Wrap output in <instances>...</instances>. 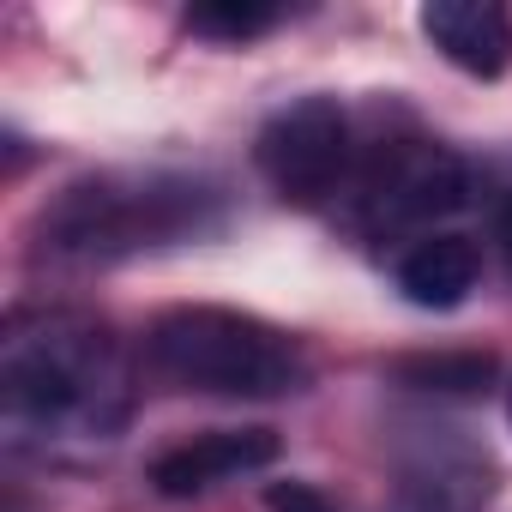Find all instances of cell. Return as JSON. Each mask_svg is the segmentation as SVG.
I'll return each instance as SVG.
<instances>
[{"label": "cell", "instance_id": "30bf717a", "mask_svg": "<svg viewBox=\"0 0 512 512\" xmlns=\"http://www.w3.org/2000/svg\"><path fill=\"white\" fill-rule=\"evenodd\" d=\"M398 380H404V386H422V392H482V386L494 380V356H482V350L410 356V362H398Z\"/></svg>", "mask_w": 512, "mask_h": 512}, {"label": "cell", "instance_id": "7c38bea8", "mask_svg": "<svg viewBox=\"0 0 512 512\" xmlns=\"http://www.w3.org/2000/svg\"><path fill=\"white\" fill-rule=\"evenodd\" d=\"M272 512H332V506H326V494L308 488V482H278V488H272Z\"/></svg>", "mask_w": 512, "mask_h": 512}, {"label": "cell", "instance_id": "8fae6325", "mask_svg": "<svg viewBox=\"0 0 512 512\" xmlns=\"http://www.w3.org/2000/svg\"><path fill=\"white\" fill-rule=\"evenodd\" d=\"M187 25H193L199 37L247 43V37L272 31V25H278V13H272V7H193V13H187Z\"/></svg>", "mask_w": 512, "mask_h": 512}, {"label": "cell", "instance_id": "5b68a950", "mask_svg": "<svg viewBox=\"0 0 512 512\" xmlns=\"http://www.w3.org/2000/svg\"><path fill=\"white\" fill-rule=\"evenodd\" d=\"M350 163V121L338 97H302L278 109L260 133V169L290 205H320Z\"/></svg>", "mask_w": 512, "mask_h": 512}, {"label": "cell", "instance_id": "3957f363", "mask_svg": "<svg viewBox=\"0 0 512 512\" xmlns=\"http://www.w3.org/2000/svg\"><path fill=\"white\" fill-rule=\"evenodd\" d=\"M211 223V193L199 181H79L67 199L43 217V241L73 260H115V253H139L157 241L199 235Z\"/></svg>", "mask_w": 512, "mask_h": 512}, {"label": "cell", "instance_id": "52a82bcc", "mask_svg": "<svg viewBox=\"0 0 512 512\" xmlns=\"http://www.w3.org/2000/svg\"><path fill=\"white\" fill-rule=\"evenodd\" d=\"M422 31L470 79H500L512 67V19L494 0H434L422 7Z\"/></svg>", "mask_w": 512, "mask_h": 512}, {"label": "cell", "instance_id": "9c48e42d", "mask_svg": "<svg viewBox=\"0 0 512 512\" xmlns=\"http://www.w3.org/2000/svg\"><path fill=\"white\" fill-rule=\"evenodd\" d=\"M482 272V253L464 235H422L404 260H398V290L416 308H458L476 290Z\"/></svg>", "mask_w": 512, "mask_h": 512}, {"label": "cell", "instance_id": "277c9868", "mask_svg": "<svg viewBox=\"0 0 512 512\" xmlns=\"http://www.w3.org/2000/svg\"><path fill=\"white\" fill-rule=\"evenodd\" d=\"M470 199V169L464 157H452L446 145L410 139L380 151L368 187H362V223L374 235H398V229H428L440 217H452Z\"/></svg>", "mask_w": 512, "mask_h": 512}, {"label": "cell", "instance_id": "ba28073f", "mask_svg": "<svg viewBox=\"0 0 512 512\" xmlns=\"http://www.w3.org/2000/svg\"><path fill=\"white\" fill-rule=\"evenodd\" d=\"M488 494H494L488 458H476L464 446H434L398 476L392 512H482Z\"/></svg>", "mask_w": 512, "mask_h": 512}, {"label": "cell", "instance_id": "7a4b0ae2", "mask_svg": "<svg viewBox=\"0 0 512 512\" xmlns=\"http://www.w3.org/2000/svg\"><path fill=\"white\" fill-rule=\"evenodd\" d=\"M151 368L181 392L211 398H284L302 392L308 356L290 332L235 308H175L145 338Z\"/></svg>", "mask_w": 512, "mask_h": 512}, {"label": "cell", "instance_id": "8992f818", "mask_svg": "<svg viewBox=\"0 0 512 512\" xmlns=\"http://www.w3.org/2000/svg\"><path fill=\"white\" fill-rule=\"evenodd\" d=\"M278 464V434L272 428H211L175 452H163L151 464V488L163 500H193L217 482H235V476H253Z\"/></svg>", "mask_w": 512, "mask_h": 512}, {"label": "cell", "instance_id": "6da1fadb", "mask_svg": "<svg viewBox=\"0 0 512 512\" xmlns=\"http://www.w3.org/2000/svg\"><path fill=\"white\" fill-rule=\"evenodd\" d=\"M0 398L13 428H115L121 422V374L97 326L43 314L37 326L19 320L0 350Z\"/></svg>", "mask_w": 512, "mask_h": 512}]
</instances>
